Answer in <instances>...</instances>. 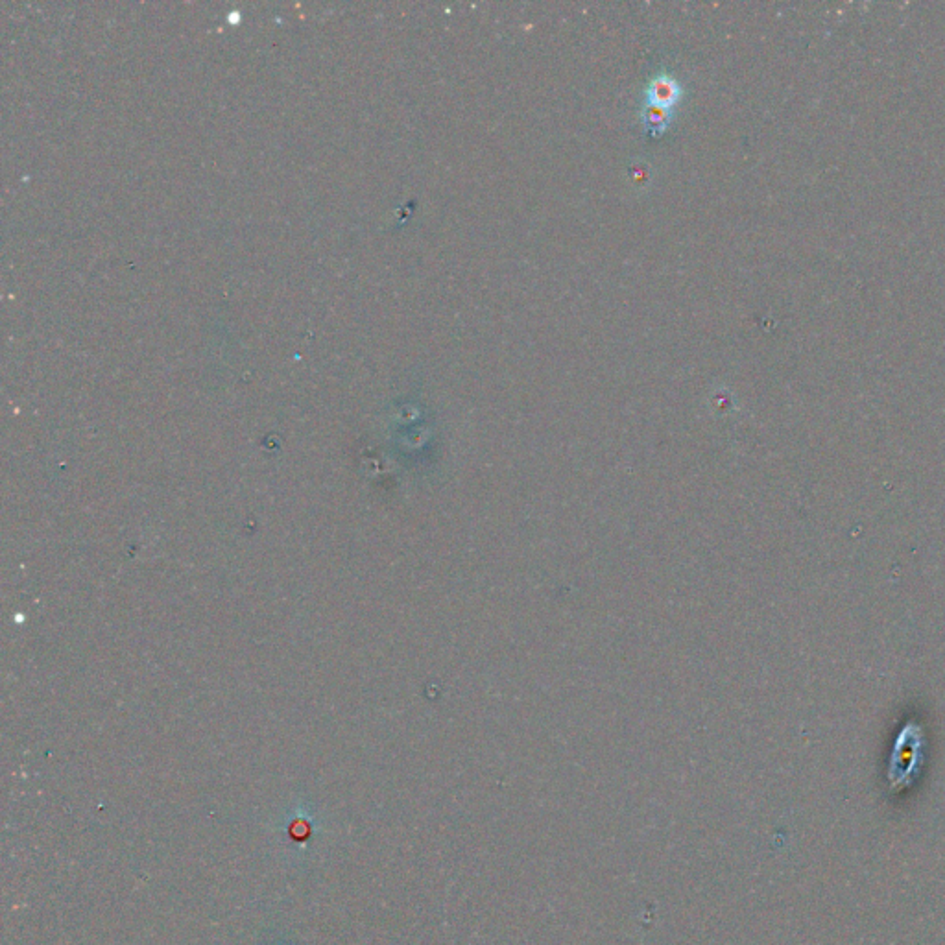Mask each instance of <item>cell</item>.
Returning <instances> with one entry per match:
<instances>
[{"label": "cell", "mask_w": 945, "mask_h": 945, "mask_svg": "<svg viewBox=\"0 0 945 945\" xmlns=\"http://www.w3.org/2000/svg\"><path fill=\"white\" fill-rule=\"evenodd\" d=\"M648 95H650V100H652V102H650L652 106L663 108V106H669V104L676 102V98L680 95V89H678V85L674 84V80H670V78H659V80H656V82L652 84V87H650Z\"/></svg>", "instance_id": "7a4b0ae2"}, {"label": "cell", "mask_w": 945, "mask_h": 945, "mask_svg": "<svg viewBox=\"0 0 945 945\" xmlns=\"http://www.w3.org/2000/svg\"><path fill=\"white\" fill-rule=\"evenodd\" d=\"M918 761H920V733L914 726H909L899 735L896 752L892 757V768H890L892 787L905 785L912 776L914 768L918 766Z\"/></svg>", "instance_id": "6da1fadb"}]
</instances>
